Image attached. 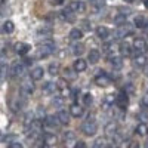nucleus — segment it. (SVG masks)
Instances as JSON below:
<instances>
[{"mask_svg": "<svg viewBox=\"0 0 148 148\" xmlns=\"http://www.w3.org/2000/svg\"><path fill=\"white\" fill-rule=\"evenodd\" d=\"M55 52V43L51 40H45L40 43V46L37 47L36 51V59H40V58H46L49 55H52Z\"/></svg>", "mask_w": 148, "mask_h": 148, "instance_id": "f257e3e1", "label": "nucleus"}, {"mask_svg": "<svg viewBox=\"0 0 148 148\" xmlns=\"http://www.w3.org/2000/svg\"><path fill=\"white\" fill-rule=\"evenodd\" d=\"M80 129H82V132L86 135V136H93V135H96V132H98V125L95 123L93 119L88 117V120L83 123Z\"/></svg>", "mask_w": 148, "mask_h": 148, "instance_id": "f03ea898", "label": "nucleus"}, {"mask_svg": "<svg viewBox=\"0 0 148 148\" xmlns=\"http://www.w3.org/2000/svg\"><path fill=\"white\" fill-rule=\"evenodd\" d=\"M132 33H133L132 27H129L127 22H125V24H121V25H119V28L113 33V37H114V39H123V37L130 36Z\"/></svg>", "mask_w": 148, "mask_h": 148, "instance_id": "7ed1b4c3", "label": "nucleus"}, {"mask_svg": "<svg viewBox=\"0 0 148 148\" xmlns=\"http://www.w3.org/2000/svg\"><path fill=\"white\" fill-rule=\"evenodd\" d=\"M33 92H34L33 79H25L21 83V95L22 96H28V95H33Z\"/></svg>", "mask_w": 148, "mask_h": 148, "instance_id": "20e7f679", "label": "nucleus"}, {"mask_svg": "<svg viewBox=\"0 0 148 148\" xmlns=\"http://www.w3.org/2000/svg\"><path fill=\"white\" fill-rule=\"evenodd\" d=\"M116 104H117V107H119L120 110H126L127 105H129V95H127L125 90L120 92V93L116 96Z\"/></svg>", "mask_w": 148, "mask_h": 148, "instance_id": "39448f33", "label": "nucleus"}, {"mask_svg": "<svg viewBox=\"0 0 148 148\" xmlns=\"http://www.w3.org/2000/svg\"><path fill=\"white\" fill-rule=\"evenodd\" d=\"M67 9H70L71 12H74V14H82V12L86 10V5L83 2H79V0H73V2L68 3Z\"/></svg>", "mask_w": 148, "mask_h": 148, "instance_id": "423d86ee", "label": "nucleus"}, {"mask_svg": "<svg viewBox=\"0 0 148 148\" xmlns=\"http://www.w3.org/2000/svg\"><path fill=\"white\" fill-rule=\"evenodd\" d=\"M59 125H61V123H59V120H58L56 116H45V119H43V126H45V127L55 129V127H58Z\"/></svg>", "mask_w": 148, "mask_h": 148, "instance_id": "0eeeda50", "label": "nucleus"}, {"mask_svg": "<svg viewBox=\"0 0 148 148\" xmlns=\"http://www.w3.org/2000/svg\"><path fill=\"white\" fill-rule=\"evenodd\" d=\"M99 71H101V73L95 77L96 84H98V86H108V84L111 83V77H110V76H107V74H105L102 70H99Z\"/></svg>", "mask_w": 148, "mask_h": 148, "instance_id": "6e6552de", "label": "nucleus"}, {"mask_svg": "<svg viewBox=\"0 0 148 148\" xmlns=\"http://www.w3.org/2000/svg\"><path fill=\"white\" fill-rule=\"evenodd\" d=\"M145 49H147V40H144V39H135L133 40V51L136 52V55L142 53Z\"/></svg>", "mask_w": 148, "mask_h": 148, "instance_id": "1a4fd4ad", "label": "nucleus"}, {"mask_svg": "<svg viewBox=\"0 0 148 148\" xmlns=\"http://www.w3.org/2000/svg\"><path fill=\"white\" fill-rule=\"evenodd\" d=\"M24 70H25V64L24 62H14L10 67V74L12 76H21V74L24 73Z\"/></svg>", "mask_w": 148, "mask_h": 148, "instance_id": "9d476101", "label": "nucleus"}, {"mask_svg": "<svg viewBox=\"0 0 148 148\" xmlns=\"http://www.w3.org/2000/svg\"><path fill=\"white\" fill-rule=\"evenodd\" d=\"M73 68H74V71H77V73H83V71H86V68H88V61L79 58V59L74 61Z\"/></svg>", "mask_w": 148, "mask_h": 148, "instance_id": "9b49d317", "label": "nucleus"}, {"mask_svg": "<svg viewBox=\"0 0 148 148\" xmlns=\"http://www.w3.org/2000/svg\"><path fill=\"white\" fill-rule=\"evenodd\" d=\"M15 51H16L18 55L25 56V55L30 52V45H28V43H22V42H19V43L15 45Z\"/></svg>", "mask_w": 148, "mask_h": 148, "instance_id": "f8f14e48", "label": "nucleus"}, {"mask_svg": "<svg viewBox=\"0 0 148 148\" xmlns=\"http://www.w3.org/2000/svg\"><path fill=\"white\" fill-rule=\"evenodd\" d=\"M43 147H49V145H55L58 142V138L53 133H45L43 135Z\"/></svg>", "mask_w": 148, "mask_h": 148, "instance_id": "ddd939ff", "label": "nucleus"}, {"mask_svg": "<svg viewBox=\"0 0 148 148\" xmlns=\"http://www.w3.org/2000/svg\"><path fill=\"white\" fill-rule=\"evenodd\" d=\"M30 76H31V79H33V80H42V79H43V76H45V70H43L42 67H36V68H33V70H31Z\"/></svg>", "mask_w": 148, "mask_h": 148, "instance_id": "4468645a", "label": "nucleus"}, {"mask_svg": "<svg viewBox=\"0 0 148 148\" xmlns=\"http://www.w3.org/2000/svg\"><path fill=\"white\" fill-rule=\"evenodd\" d=\"M83 113H84V110H83V107H80L79 104H73V105L70 107V114H71L73 117H82Z\"/></svg>", "mask_w": 148, "mask_h": 148, "instance_id": "2eb2a0df", "label": "nucleus"}, {"mask_svg": "<svg viewBox=\"0 0 148 148\" xmlns=\"http://www.w3.org/2000/svg\"><path fill=\"white\" fill-rule=\"evenodd\" d=\"M110 30L107 28V27H98L96 28V36H98V39H101V40H105V39H108L110 37Z\"/></svg>", "mask_w": 148, "mask_h": 148, "instance_id": "dca6fc26", "label": "nucleus"}, {"mask_svg": "<svg viewBox=\"0 0 148 148\" xmlns=\"http://www.w3.org/2000/svg\"><path fill=\"white\" fill-rule=\"evenodd\" d=\"M88 59H89V62H90V64H96L98 61L101 59V53H99V51H98V49H92V51H89V56H88Z\"/></svg>", "mask_w": 148, "mask_h": 148, "instance_id": "f3484780", "label": "nucleus"}, {"mask_svg": "<svg viewBox=\"0 0 148 148\" xmlns=\"http://www.w3.org/2000/svg\"><path fill=\"white\" fill-rule=\"evenodd\" d=\"M53 33V28L51 25H42L37 28V36H45V37H49Z\"/></svg>", "mask_w": 148, "mask_h": 148, "instance_id": "a211bd4d", "label": "nucleus"}, {"mask_svg": "<svg viewBox=\"0 0 148 148\" xmlns=\"http://www.w3.org/2000/svg\"><path fill=\"white\" fill-rule=\"evenodd\" d=\"M133 64L136 65L138 68L145 67V65H147V56H145V55H142V53H138L136 56H135V59H133Z\"/></svg>", "mask_w": 148, "mask_h": 148, "instance_id": "6ab92c4d", "label": "nucleus"}, {"mask_svg": "<svg viewBox=\"0 0 148 148\" xmlns=\"http://www.w3.org/2000/svg\"><path fill=\"white\" fill-rule=\"evenodd\" d=\"M56 117H58L61 125H68V123H70V114L67 113V111H64V110H61Z\"/></svg>", "mask_w": 148, "mask_h": 148, "instance_id": "aec40b11", "label": "nucleus"}, {"mask_svg": "<svg viewBox=\"0 0 148 148\" xmlns=\"http://www.w3.org/2000/svg\"><path fill=\"white\" fill-rule=\"evenodd\" d=\"M133 24H135L136 28H148V21L144 16H136L135 21H133Z\"/></svg>", "mask_w": 148, "mask_h": 148, "instance_id": "412c9836", "label": "nucleus"}, {"mask_svg": "<svg viewBox=\"0 0 148 148\" xmlns=\"http://www.w3.org/2000/svg\"><path fill=\"white\" fill-rule=\"evenodd\" d=\"M14 30H15V24L12 22V21H6L3 25H2V31L5 33V34H10V33H14Z\"/></svg>", "mask_w": 148, "mask_h": 148, "instance_id": "4be33fe9", "label": "nucleus"}, {"mask_svg": "<svg viewBox=\"0 0 148 148\" xmlns=\"http://www.w3.org/2000/svg\"><path fill=\"white\" fill-rule=\"evenodd\" d=\"M119 49H120V53L123 56H130V53H132V47L129 43H121Z\"/></svg>", "mask_w": 148, "mask_h": 148, "instance_id": "5701e85b", "label": "nucleus"}, {"mask_svg": "<svg viewBox=\"0 0 148 148\" xmlns=\"http://www.w3.org/2000/svg\"><path fill=\"white\" fill-rule=\"evenodd\" d=\"M61 18H62L64 21L73 22V21H74V12H71L70 9H67V10H62V12H61Z\"/></svg>", "mask_w": 148, "mask_h": 148, "instance_id": "b1692460", "label": "nucleus"}, {"mask_svg": "<svg viewBox=\"0 0 148 148\" xmlns=\"http://www.w3.org/2000/svg\"><path fill=\"white\" fill-rule=\"evenodd\" d=\"M43 90H45V92H49V93H53V92H56V90H58V88H56V83L46 82V83L43 84Z\"/></svg>", "mask_w": 148, "mask_h": 148, "instance_id": "393cba45", "label": "nucleus"}, {"mask_svg": "<svg viewBox=\"0 0 148 148\" xmlns=\"http://www.w3.org/2000/svg\"><path fill=\"white\" fill-rule=\"evenodd\" d=\"M82 37H83V31L80 28H73L70 31V39H73V40H80Z\"/></svg>", "mask_w": 148, "mask_h": 148, "instance_id": "a878e982", "label": "nucleus"}, {"mask_svg": "<svg viewBox=\"0 0 148 148\" xmlns=\"http://www.w3.org/2000/svg\"><path fill=\"white\" fill-rule=\"evenodd\" d=\"M71 51H73V53L76 55V56H80V55L84 52V46H83L82 43H76V45L71 46Z\"/></svg>", "mask_w": 148, "mask_h": 148, "instance_id": "bb28decb", "label": "nucleus"}, {"mask_svg": "<svg viewBox=\"0 0 148 148\" xmlns=\"http://www.w3.org/2000/svg\"><path fill=\"white\" fill-rule=\"evenodd\" d=\"M136 133L139 135V136H147L148 135V126L145 125V123H139V125L136 126Z\"/></svg>", "mask_w": 148, "mask_h": 148, "instance_id": "cd10ccee", "label": "nucleus"}, {"mask_svg": "<svg viewBox=\"0 0 148 148\" xmlns=\"http://www.w3.org/2000/svg\"><path fill=\"white\" fill-rule=\"evenodd\" d=\"M105 132H107V135L114 136V135L117 133V125H116V123H110V125H107L105 126Z\"/></svg>", "mask_w": 148, "mask_h": 148, "instance_id": "c85d7f7f", "label": "nucleus"}, {"mask_svg": "<svg viewBox=\"0 0 148 148\" xmlns=\"http://www.w3.org/2000/svg\"><path fill=\"white\" fill-rule=\"evenodd\" d=\"M110 64L113 65V67H116V68H119L123 64V59L120 56H110Z\"/></svg>", "mask_w": 148, "mask_h": 148, "instance_id": "c756f323", "label": "nucleus"}, {"mask_svg": "<svg viewBox=\"0 0 148 148\" xmlns=\"http://www.w3.org/2000/svg\"><path fill=\"white\" fill-rule=\"evenodd\" d=\"M56 88H58V90H64V89H67V88H68V82H67V79H59V80L56 82Z\"/></svg>", "mask_w": 148, "mask_h": 148, "instance_id": "7c9ffc66", "label": "nucleus"}, {"mask_svg": "<svg viewBox=\"0 0 148 148\" xmlns=\"http://www.w3.org/2000/svg\"><path fill=\"white\" fill-rule=\"evenodd\" d=\"M126 22V15L125 14H119L116 18H114V24H117V25H121V24Z\"/></svg>", "mask_w": 148, "mask_h": 148, "instance_id": "2f4dec72", "label": "nucleus"}, {"mask_svg": "<svg viewBox=\"0 0 148 148\" xmlns=\"http://www.w3.org/2000/svg\"><path fill=\"white\" fill-rule=\"evenodd\" d=\"M102 49H104V52H105V53H111V52L114 51V43H113V42L105 43V45L102 46Z\"/></svg>", "mask_w": 148, "mask_h": 148, "instance_id": "473e14b6", "label": "nucleus"}, {"mask_svg": "<svg viewBox=\"0 0 148 148\" xmlns=\"http://www.w3.org/2000/svg\"><path fill=\"white\" fill-rule=\"evenodd\" d=\"M58 70H59V64L58 62H53L49 65V73L52 74V76H55V74H58Z\"/></svg>", "mask_w": 148, "mask_h": 148, "instance_id": "72a5a7b5", "label": "nucleus"}, {"mask_svg": "<svg viewBox=\"0 0 148 148\" xmlns=\"http://www.w3.org/2000/svg\"><path fill=\"white\" fill-rule=\"evenodd\" d=\"M123 90H125L127 95H133V93H135V88H133V84H132V83H127V84L125 86V89H123Z\"/></svg>", "mask_w": 148, "mask_h": 148, "instance_id": "f704fd0d", "label": "nucleus"}, {"mask_svg": "<svg viewBox=\"0 0 148 148\" xmlns=\"http://www.w3.org/2000/svg\"><path fill=\"white\" fill-rule=\"evenodd\" d=\"M92 101H93L92 95H90V93H84V96H83V102H84V105H90Z\"/></svg>", "mask_w": 148, "mask_h": 148, "instance_id": "c9c22d12", "label": "nucleus"}, {"mask_svg": "<svg viewBox=\"0 0 148 148\" xmlns=\"http://www.w3.org/2000/svg\"><path fill=\"white\" fill-rule=\"evenodd\" d=\"M64 98L62 96H55L53 98V105H56V107H62V104H64Z\"/></svg>", "mask_w": 148, "mask_h": 148, "instance_id": "e433bc0d", "label": "nucleus"}, {"mask_svg": "<svg viewBox=\"0 0 148 148\" xmlns=\"http://www.w3.org/2000/svg\"><path fill=\"white\" fill-rule=\"evenodd\" d=\"M74 73H77V71H74ZM74 73H73L70 68H65V70H64V77H65V79H73V77H74Z\"/></svg>", "mask_w": 148, "mask_h": 148, "instance_id": "4c0bfd02", "label": "nucleus"}, {"mask_svg": "<svg viewBox=\"0 0 148 148\" xmlns=\"http://www.w3.org/2000/svg\"><path fill=\"white\" fill-rule=\"evenodd\" d=\"M93 147H95V148H99V147H107V144H105V139H98V141L93 144Z\"/></svg>", "mask_w": 148, "mask_h": 148, "instance_id": "58836bf2", "label": "nucleus"}, {"mask_svg": "<svg viewBox=\"0 0 148 148\" xmlns=\"http://www.w3.org/2000/svg\"><path fill=\"white\" fill-rule=\"evenodd\" d=\"M141 105L145 108V110H148V95H145L144 98H142V101H141Z\"/></svg>", "mask_w": 148, "mask_h": 148, "instance_id": "ea45409f", "label": "nucleus"}, {"mask_svg": "<svg viewBox=\"0 0 148 148\" xmlns=\"http://www.w3.org/2000/svg\"><path fill=\"white\" fill-rule=\"evenodd\" d=\"M67 141H74V133L73 132H67L65 133V142Z\"/></svg>", "mask_w": 148, "mask_h": 148, "instance_id": "a19ab883", "label": "nucleus"}, {"mask_svg": "<svg viewBox=\"0 0 148 148\" xmlns=\"http://www.w3.org/2000/svg\"><path fill=\"white\" fill-rule=\"evenodd\" d=\"M82 24H83L82 27H83L84 30H88V31H90V28H92V27H90V22H89V21H83Z\"/></svg>", "mask_w": 148, "mask_h": 148, "instance_id": "79ce46f5", "label": "nucleus"}, {"mask_svg": "<svg viewBox=\"0 0 148 148\" xmlns=\"http://www.w3.org/2000/svg\"><path fill=\"white\" fill-rule=\"evenodd\" d=\"M74 147H76V148H84V147H86V144H84L83 141H77L76 144H74Z\"/></svg>", "mask_w": 148, "mask_h": 148, "instance_id": "37998d69", "label": "nucleus"}, {"mask_svg": "<svg viewBox=\"0 0 148 148\" xmlns=\"http://www.w3.org/2000/svg\"><path fill=\"white\" fill-rule=\"evenodd\" d=\"M10 148H21L22 147V144H19V142H12V144H8Z\"/></svg>", "mask_w": 148, "mask_h": 148, "instance_id": "c03bdc74", "label": "nucleus"}, {"mask_svg": "<svg viewBox=\"0 0 148 148\" xmlns=\"http://www.w3.org/2000/svg\"><path fill=\"white\" fill-rule=\"evenodd\" d=\"M113 101H116V98H114L113 95H108V96H107V99H105V102H107V104H111Z\"/></svg>", "mask_w": 148, "mask_h": 148, "instance_id": "a18cd8bd", "label": "nucleus"}, {"mask_svg": "<svg viewBox=\"0 0 148 148\" xmlns=\"http://www.w3.org/2000/svg\"><path fill=\"white\" fill-rule=\"evenodd\" d=\"M51 3H52L53 6H58V5H62L64 0H51Z\"/></svg>", "mask_w": 148, "mask_h": 148, "instance_id": "49530a36", "label": "nucleus"}, {"mask_svg": "<svg viewBox=\"0 0 148 148\" xmlns=\"http://www.w3.org/2000/svg\"><path fill=\"white\" fill-rule=\"evenodd\" d=\"M24 64H25V65H31L33 64V59L31 58H24Z\"/></svg>", "mask_w": 148, "mask_h": 148, "instance_id": "de8ad7c7", "label": "nucleus"}, {"mask_svg": "<svg viewBox=\"0 0 148 148\" xmlns=\"http://www.w3.org/2000/svg\"><path fill=\"white\" fill-rule=\"evenodd\" d=\"M139 117H141V120H147V116L145 114H139Z\"/></svg>", "mask_w": 148, "mask_h": 148, "instance_id": "09e8293b", "label": "nucleus"}, {"mask_svg": "<svg viewBox=\"0 0 148 148\" xmlns=\"http://www.w3.org/2000/svg\"><path fill=\"white\" fill-rule=\"evenodd\" d=\"M129 147H130V148H135V147H138V144L133 142V144H129Z\"/></svg>", "mask_w": 148, "mask_h": 148, "instance_id": "8fccbe9b", "label": "nucleus"}, {"mask_svg": "<svg viewBox=\"0 0 148 148\" xmlns=\"http://www.w3.org/2000/svg\"><path fill=\"white\" fill-rule=\"evenodd\" d=\"M144 6L148 9V0H144Z\"/></svg>", "mask_w": 148, "mask_h": 148, "instance_id": "3c124183", "label": "nucleus"}, {"mask_svg": "<svg viewBox=\"0 0 148 148\" xmlns=\"http://www.w3.org/2000/svg\"><path fill=\"white\" fill-rule=\"evenodd\" d=\"M125 2H127V3H132V2H135V0H125Z\"/></svg>", "mask_w": 148, "mask_h": 148, "instance_id": "603ef678", "label": "nucleus"}, {"mask_svg": "<svg viewBox=\"0 0 148 148\" xmlns=\"http://www.w3.org/2000/svg\"><path fill=\"white\" fill-rule=\"evenodd\" d=\"M3 2H5V0H0V5H2V3H3Z\"/></svg>", "mask_w": 148, "mask_h": 148, "instance_id": "864d4df0", "label": "nucleus"}, {"mask_svg": "<svg viewBox=\"0 0 148 148\" xmlns=\"http://www.w3.org/2000/svg\"><path fill=\"white\" fill-rule=\"evenodd\" d=\"M147 49H148V40H147Z\"/></svg>", "mask_w": 148, "mask_h": 148, "instance_id": "5fc2aeb1", "label": "nucleus"}, {"mask_svg": "<svg viewBox=\"0 0 148 148\" xmlns=\"http://www.w3.org/2000/svg\"><path fill=\"white\" fill-rule=\"evenodd\" d=\"M145 73H147V76H148V70H147V71H145Z\"/></svg>", "mask_w": 148, "mask_h": 148, "instance_id": "6e6d98bb", "label": "nucleus"}]
</instances>
